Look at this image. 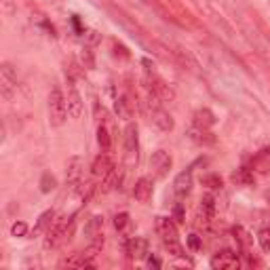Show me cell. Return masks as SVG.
I'll return each instance as SVG.
<instances>
[{"instance_id":"5b68a950","label":"cell","mask_w":270,"mask_h":270,"mask_svg":"<svg viewBox=\"0 0 270 270\" xmlns=\"http://www.w3.org/2000/svg\"><path fill=\"white\" fill-rule=\"evenodd\" d=\"M148 89L158 102H169V104L175 102V91L163 81V78H158L154 74H148Z\"/></svg>"},{"instance_id":"9c48e42d","label":"cell","mask_w":270,"mask_h":270,"mask_svg":"<svg viewBox=\"0 0 270 270\" xmlns=\"http://www.w3.org/2000/svg\"><path fill=\"white\" fill-rule=\"evenodd\" d=\"M190 190H192V169H186V171L177 173V177L173 179V192L184 198L190 194Z\"/></svg>"},{"instance_id":"e575fe53","label":"cell","mask_w":270,"mask_h":270,"mask_svg":"<svg viewBox=\"0 0 270 270\" xmlns=\"http://www.w3.org/2000/svg\"><path fill=\"white\" fill-rule=\"evenodd\" d=\"M188 247L192 249V251H198V249H201V238H198V234H190L188 236Z\"/></svg>"},{"instance_id":"f546056e","label":"cell","mask_w":270,"mask_h":270,"mask_svg":"<svg viewBox=\"0 0 270 270\" xmlns=\"http://www.w3.org/2000/svg\"><path fill=\"white\" fill-rule=\"evenodd\" d=\"M26 232H28V224L26 222H15L11 226V234L13 236H26Z\"/></svg>"},{"instance_id":"603a6c76","label":"cell","mask_w":270,"mask_h":270,"mask_svg":"<svg viewBox=\"0 0 270 270\" xmlns=\"http://www.w3.org/2000/svg\"><path fill=\"white\" fill-rule=\"evenodd\" d=\"M232 182L238 184V186H251L253 184V173L249 169H238V171L232 173Z\"/></svg>"},{"instance_id":"44dd1931","label":"cell","mask_w":270,"mask_h":270,"mask_svg":"<svg viewBox=\"0 0 270 270\" xmlns=\"http://www.w3.org/2000/svg\"><path fill=\"white\" fill-rule=\"evenodd\" d=\"M102 228H104V217L102 215H93L89 219V224L85 226V236L89 241H93V238L102 236Z\"/></svg>"},{"instance_id":"3957f363","label":"cell","mask_w":270,"mask_h":270,"mask_svg":"<svg viewBox=\"0 0 270 270\" xmlns=\"http://www.w3.org/2000/svg\"><path fill=\"white\" fill-rule=\"evenodd\" d=\"M17 93V74L11 64H3L0 66V95L7 102H11Z\"/></svg>"},{"instance_id":"9a60e30c","label":"cell","mask_w":270,"mask_h":270,"mask_svg":"<svg viewBox=\"0 0 270 270\" xmlns=\"http://www.w3.org/2000/svg\"><path fill=\"white\" fill-rule=\"evenodd\" d=\"M114 169V165H112V161H110V156L104 152V154H99L95 161H93V165H91V173H93V177H106L110 171Z\"/></svg>"},{"instance_id":"d6986e66","label":"cell","mask_w":270,"mask_h":270,"mask_svg":"<svg viewBox=\"0 0 270 270\" xmlns=\"http://www.w3.org/2000/svg\"><path fill=\"white\" fill-rule=\"evenodd\" d=\"M114 110H116V116L123 118V121H131V118H133V106H131V102H129L125 95L123 97H116Z\"/></svg>"},{"instance_id":"30bf717a","label":"cell","mask_w":270,"mask_h":270,"mask_svg":"<svg viewBox=\"0 0 270 270\" xmlns=\"http://www.w3.org/2000/svg\"><path fill=\"white\" fill-rule=\"evenodd\" d=\"M188 137L192 139L194 144H198V146H215V142H217V137L209 131V129L196 127V125L188 129Z\"/></svg>"},{"instance_id":"ab89813d","label":"cell","mask_w":270,"mask_h":270,"mask_svg":"<svg viewBox=\"0 0 270 270\" xmlns=\"http://www.w3.org/2000/svg\"><path fill=\"white\" fill-rule=\"evenodd\" d=\"M266 201H268V203H270V192H266Z\"/></svg>"},{"instance_id":"4dcf8cb0","label":"cell","mask_w":270,"mask_h":270,"mask_svg":"<svg viewBox=\"0 0 270 270\" xmlns=\"http://www.w3.org/2000/svg\"><path fill=\"white\" fill-rule=\"evenodd\" d=\"M203 184L209 186V188H222V177L219 175H207V177H203Z\"/></svg>"},{"instance_id":"5bb4252c","label":"cell","mask_w":270,"mask_h":270,"mask_svg":"<svg viewBox=\"0 0 270 270\" xmlns=\"http://www.w3.org/2000/svg\"><path fill=\"white\" fill-rule=\"evenodd\" d=\"M133 196L137 203H148L152 196V182L148 177H139L133 186Z\"/></svg>"},{"instance_id":"74e56055","label":"cell","mask_w":270,"mask_h":270,"mask_svg":"<svg viewBox=\"0 0 270 270\" xmlns=\"http://www.w3.org/2000/svg\"><path fill=\"white\" fill-rule=\"evenodd\" d=\"M148 266H150V268H161L163 262H161V259H158L156 255H150V257H148Z\"/></svg>"},{"instance_id":"ac0fdd59","label":"cell","mask_w":270,"mask_h":270,"mask_svg":"<svg viewBox=\"0 0 270 270\" xmlns=\"http://www.w3.org/2000/svg\"><path fill=\"white\" fill-rule=\"evenodd\" d=\"M194 125L196 127H203V129H211L213 125H215V116H213V112L209 108H201V110H196L194 112Z\"/></svg>"},{"instance_id":"52a82bcc","label":"cell","mask_w":270,"mask_h":270,"mask_svg":"<svg viewBox=\"0 0 270 270\" xmlns=\"http://www.w3.org/2000/svg\"><path fill=\"white\" fill-rule=\"evenodd\" d=\"M81 177H83V158L81 156H72L68 161V171H66V179H68L70 190H78L83 186Z\"/></svg>"},{"instance_id":"f35d334b","label":"cell","mask_w":270,"mask_h":270,"mask_svg":"<svg viewBox=\"0 0 270 270\" xmlns=\"http://www.w3.org/2000/svg\"><path fill=\"white\" fill-rule=\"evenodd\" d=\"M114 53H116V55H121V57H125V59L129 57V51H127L123 45H114Z\"/></svg>"},{"instance_id":"7a4b0ae2","label":"cell","mask_w":270,"mask_h":270,"mask_svg":"<svg viewBox=\"0 0 270 270\" xmlns=\"http://www.w3.org/2000/svg\"><path fill=\"white\" fill-rule=\"evenodd\" d=\"M68 104H66V97L62 93L59 87H53L51 93H49V121H51L53 127H62L66 123V116H68Z\"/></svg>"},{"instance_id":"7c38bea8","label":"cell","mask_w":270,"mask_h":270,"mask_svg":"<svg viewBox=\"0 0 270 270\" xmlns=\"http://www.w3.org/2000/svg\"><path fill=\"white\" fill-rule=\"evenodd\" d=\"M150 118H152V123L161 129V131H171L173 129V118L169 112H165V110H161L158 106H154L152 110H150Z\"/></svg>"},{"instance_id":"8992f818","label":"cell","mask_w":270,"mask_h":270,"mask_svg":"<svg viewBox=\"0 0 270 270\" xmlns=\"http://www.w3.org/2000/svg\"><path fill=\"white\" fill-rule=\"evenodd\" d=\"M171 154L165 152V150H156L150 158V169H152V173L156 177H165L169 173V169H171Z\"/></svg>"},{"instance_id":"4316f807","label":"cell","mask_w":270,"mask_h":270,"mask_svg":"<svg viewBox=\"0 0 270 270\" xmlns=\"http://www.w3.org/2000/svg\"><path fill=\"white\" fill-rule=\"evenodd\" d=\"M55 186H57V179H55V175H51V173H45L43 175V179H41V192H51V190H55Z\"/></svg>"},{"instance_id":"6da1fadb","label":"cell","mask_w":270,"mask_h":270,"mask_svg":"<svg viewBox=\"0 0 270 270\" xmlns=\"http://www.w3.org/2000/svg\"><path fill=\"white\" fill-rule=\"evenodd\" d=\"M74 232V215L72 217H59L53 222V226L47 230V238H45V249H55L64 241H70Z\"/></svg>"},{"instance_id":"1f68e13d","label":"cell","mask_w":270,"mask_h":270,"mask_svg":"<svg viewBox=\"0 0 270 270\" xmlns=\"http://www.w3.org/2000/svg\"><path fill=\"white\" fill-rule=\"evenodd\" d=\"M165 247L169 249V253L175 255V257H182V255H184V249H182V245H179V241H175V243H165Z\"/></svg>"},{"instance_id":"e0dca14e","label":"cell","mask_w":270,"mask_h":270,"mask_svg":"<svg viewBox=\"0 0 270 270\" xmlns=\"http://www.w3.org/2000/svg\"><path fill=\"white\" fill-rule=\"evenodd\" d=\"M137 127L135 125H127L125 129V150L129 156H137Z\"/></svg>"},{"instance_id":"484cf974","label":"cell","mask_w":270,"mask_h":270,"mask_svg":"<svg viewBox=\"0 0 270 270\" xmlns=\"http://www.w3.org/2000/svg\"><path fill=\"white\" fill-rule=\"evenodd\" d=\"M253 167L257 169V171H262V173H266L268 169H270V158H268V154H266V150L262 154H257L255 158H253Z\"/></svg>"},{"instance_id":"836d02e7","label":"cell","mask_w":270,"mask_h":270,"mask_svg":"<svg viewBox=\"0 0 270 270\" xmlns=\"http://www.w3.org/2000/svg\"><path fill=\"white\" fill-rule=\"evenodd\" d=\"M173 219H177L179 224H184V222H186V213H184L182 203H177V205L173 207Z\"/></svg>"},{"instance_id":"4fadbf2b","label":"cell","mask_w":270,"mask_h":270,"mask_svg":"<svg viewBox=\"0 0 270 270\" xmlns=\"http://www.w3.org/2000/svg\"><path fill=\"white\" fill-rule=\"evenodd\" d=\"M127 253L133 259H144L148 257V241L144 236H133L131 241L127 243Z\"/></svg>"},{"instance_id":"d4e9b609","label":"cell","mask_w":270,"mask_h":270,"mask_svg":"<svg viewBox=\"0 0 270 270\" xmlns=\"http://www.w3.org/2000/svg\"><path fill=\"white\" fill-rule=\"evenodd\" d=\"M97 144H99V148H102V152H108L110 150V133H108L106 127L97 129Z\"/></svg>"},{"instance_id":"cb8c5ba5","label":"cell","mask_w":270,"mask_h":270,"mask_svg":"<svg viewBox=\"0 0 270 270\" xmlns=\"http://www.w3.org/2000/svg\"><path fill=\"white\" fill-rule=\"evenodd\" d=\"M201 211L205 215H209V217L215 213V198H213V194H205L201 198Z\"/></svg>"},{"instance_id":"d590c367","label":"cell","mask_w":270,"mask_h":270,"mask_svg":"<svg viewBox=\"0 0 270 270\" xmlns=\"http://www.w3.org/2000/svg\"><path fill=\"white\" fill-rule=\"evenodd\" d=\"M234 234L238 236V241H241L243 245H249V238H247V232H245V230H243L241 226H236V228H234Z\"/></svg>"},{"instance_id":"8d00e7d4","label":"cell","mask_w":270,"mask_h":270,"mask_svg":"<svg viewBox=\"0 0 270 270\" xmlns=\"http://www.w3.org/2000/svg\"><path fill=\"white\" fill-rule=\"evenodd\" d=\"M99 41H102V36H99V34L95 32V30H91V32H89V34H87V43H89V45H91V47H93V45H97Z\"/></svg>"},{"instance_id":"d6a6232c","label":"cell","mask_w":270,"mask_h":270,"mask_svg":"<svg viewBox=\"0 0 270 270\" xmlns=\"http://www.w3.org/2000/svg\"><path fill=\"white\" fill-rule=\"evenodd\" d=\"M127 224H129V213H118V215L114 217V228H116V230H123Z\"/></svg>"},{"instance_id":"7402d4cb","label":"cell","mask_w":270,"mask_h":270,"mask_svg":"<svg viewBox=\"0 0 270 270\" xmlns=\"http://www.w3.org/2000/svg\"><path fill=\"white\" fill-rule=\"evenodd\" d=\"M171 53H173V57H175V59H177V62L182 64V66H186V68H190V70H196V68H198V64L194 62V57L190 55V51H188V49L175 47Z\"/></svg>"},{"instance_id":"ba28073f","label":"cell","mask_w":270,"mask_h":270,"mask_svg":"<svg viewBox=\"0 0 270 270\" xmlns=\"http://www.w3.org/2000/svg\"><path fill=\"white\" fill-rule=\"evenodd\" d=\"M156 230L163 236L165 243H175L177 241V226L171 217H158L156 219Z\"/></svg>"},{"instance_id":"83f0119b","label":"cell","mask_w":270,"mask_h":270,"mask_svg":"<svg viewBox=\"0 0 270 270\" xmlns=\"http://www.w3.org/2000/svg\"><path fill=\"white\" fill-rule=\"evenodd\" d=\"M81 62H83V66L89 68V70L95 68V57H93V51H91L89 47H85L83 51H81Z\"/></svg>"},{"instance_id":"ffe728a7","label":"cell","mask_w":270,"mask_h":270,"mask_svg":"<svg viewBox=\"0 0 270 270\" xmlns=\"http://www.w3.org/2000/svg\"><path fill=\"white\" fill-rule=\"evenodd\" d=\"M53 222H55V211H53V209H49V211H45L41 217H38V222H36V226L32 230V234L38 236V234L47 232V230L53 226Z\"/></svg>"},{"instance_id":"8fae6325","label":"cell","mask_w":270,"mask_h":270,"mask_svg":"<svg viewBox=\"0 0 270 270\" xmlns=\"http://www.w3.org/2000/svg\"><path fill=\"white\" fill-rule=\"evenodd\" d=\"M238 266V255L232 249H222L217 255L211 257V268H236Z\"/></svg>"},{"instance_id":"277c9868","label":"cell","mask_w":270,"mask_h":270,"mask_svg":"<svg viewBox=\"0 0 270 270\" xmlns=\"http://www.w3.org/2000/svg\"><path fill=\"white\" fill-rule=\"evenodd\" d=\"M66 85H68V93H66L68 112L72 118H81L83 116V99H81V93H78V89H76L72 74H66Z\"/></svg>"},{"instance_id":"2e32d148","label":"cell","mask_w":270,"mask_h":270,"mask_svg":"<svg viewBox=\"0 0 270 270\" xmlns=\"http://www.w3.org/2000/svg\"><path fill=\"white\" fill-rule=\"evenodd\" d=\"M59 266H62V268H93L95 262L87 259L83 255V251H81V253H72L70 257H64L62 262H59Z\"/></svg>"},{"instance_id":"f1b7e54d","label":"cell","mask_w":270,"mask_h":270,"mask_svg":"<svg viewBox=\"0 0 270 270\" xmlns=\"http://www.w3.org/2000/svg\"><path fill=\"white\" fill-rule=\"evenodd\" d=\"M257 241H259V247L264 251H270V228H262L257 232Z\"/></svg>"}]
</instances>
